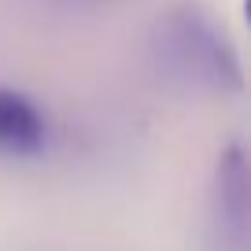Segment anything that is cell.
Listing matches in <instances>:
<instances>
[{"label": "cell", "mask_w": 251, "mask_h": 251, "mask_svg": "<svg viewBox=\"0 0 251 251\" xmlns=\"http://www.w3.org/2000/svg\"><path fill=\"white\" fill-rule=\"evenodd\" d=\"M214 211H218L222 229L236 240H244V233H248V155H244L240 141H233L218 155Z\"/></svg>", "instance_id": "3"}, {"label": "cell", "mask_w": 251, "mask_h": 251, "mask_svg": "<svg viewBox=\"0 0 251 251\" xmlns=\"http://www.w3.org/2000/svg\"><path fill=\"white\" fill-rule=\"evenodd\" d=\"M151 59L155 71L174 89L203 96L244 93V59L229 30L203 4H174L151 26Z\"/></svg>", "instance_id": "1"}, {"label": "cell", "mask_w": 251, "mask_h": 251, "mask_svg": "<svg viewBox=\"0 0 251 251\" xmlns=\"http://www.w3.org/2000/svg\"><path fill=\"white\" fill-rule=\"evenodd\" d=\"M48 115L30 93L15 85H0V155L33 159L48 148Z\"/></svg>", "instance_id": "2"}]
</instances>
